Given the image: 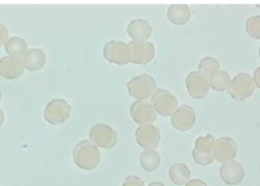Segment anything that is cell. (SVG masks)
Returning a JSON list of instances; mask_svg holds the SVG:
<instances>
[{
  "label": "cell",
  "instance_id": "cell-1",
  "mask_svg": "<svg viewBox=\"0 0 260 186\" xmlns=\"http://www.w3.org/2000/svg\"><path fill=\"white\" fill-rule=\"evenodd\" d=\"M73 161L77 167L84 171H92L100 165L101 153L100 148L91 140L86 139L79 142L73 149Z\"/></svg>",
  "mask_w": 260,
  "mask_h": 186
},
{
  "label": "cell",
  "instance_id": "cell-2",
  "mask_svg": "<svg viewBox=\"0 0 260 186\" xmlns=\"http://www.w3.org/2000/svg\"><path fill=\"white\" fill-rule=\"evenodd\" d=\"M130 97L136 101H149L157 90V83L153 77L148 74H141L133 77L126 83Z\"/></svg>",
  "mask_w": 260,
  "mask_h": 186
},
{
  "label": "cell",
  "instance_id": "cell-3",
  "mask_svg": "<svg viewBox=\"0 0 260 186\" xmlns=\"http://www.w3.org/2000/svg\"><path fill=\"white\" fill-rule=\"evenodd\" d=\"M255 83L252 75L247 73H240L234 79H231L229 87V95L235 101H245L250 99L255 92Z\"/></svg>",
  "mask_w": 260,
  "mask_h": 186
},
{
  "label": "cell",
  "instance_id": "cell-4",
  "mask_svg": "<svg viewBox=\"0 0 260 186\" xmlns=\"http://www.w3.org/2000/svg\"><path fill=\"white\" fill-rule=\"evenodd\" d=\"M71 112L72 106L64 99H54L45 107L44 119L50 125L57 127V125L64 124L69 119Z\"/></svg>",
  "mask_w": 260,
  "mask_h": 186
},
{
  "label": "cell",
  "instance_id": "cell-5",
  "mask_svg": "<svg viewBox=\"0 0 260 186\" xmlns=\"http://www.w3.org/2000/svg\"><path fill=\"white\" fill-rule=\"evenodd\" d=\"M129 61L137 65H146L153 60L156 55L154 45L149 41H130L127 44Z\"/></svg>",
  "mask_w": 260,
  "mask_h": 186
},
{
  "label": "cell",
  "instance_id": "cell-6",
  "mask_svg": "<svg viewBox=\"0 0 260 186\" xmlns=\"http://www.w3.org/2000/svg\"><path fill=\"white\" fill-rule=\"evenodd\" d=\"M89 140L104 149H111L117 143V134L110 125L99 122L89 130Z\"/></svg>",
  "mask_w": 260,
  "mask_h": 186
},
{
  "label": "cell",
  "instance_id": "cell-7",
  "mask_svg": "<svg viewBox=\"0 0 260 186\" xmlns=\"http://www.w3.org/2000/svg\"><path fill=\"white\" fill-rule=\"evenodd\" d=\"M154 110L161 116H171L179 107V101L171 92L166 89H157L151 99Z\"/></svg>",
  "mask_w": 260,
  "mask_h": 186
},
{
  "label": "cell",
  "instance_id": "cell-8",
  "mask_svg": "<svg viewBox=\"0 0 260 186\" xmlns=\"http://www.w3.org/2000/svg\"><path fill=\"white\" fill-rule=\"evenodd\" d=\"M186 89L189 96H191L195 100H202L207 97L209 92V82L206 75L202 74L201 72H190L187 74L186 79Z\"/></svg>",
  "mask_w": 260,
  "mask_h": 186
},
{
  "label": "cell",
  "instance_id": "cell-9",
  "mask_svg": "<svg viewBox=\"0 0 260 186\" xmlns=\"http://www.w3.org/2000/svg\"><path fill=\"white\" fill-rule=\"evenodd\" d=\"M104 56L115 65H126L129 61L127 44L120 40H111L104 46Z\"/></svg>",
  "mask_w": 260,
  "mask_h": 186
},
{
  "label": "cell",
  "instance_id": "cell-10",
  "mask_svg": "<svg viewBox=\"0 0 260 186\" xmlns=\"http://www.w3.org/2000/svg\"><path fill=\"white\" fill-rule=\"evenodd\" d=\"M136 140L143 150H154L159 144L161 134L154 125H141L136 132Z\"/></svg>",
  "mask_w": 260,
  "mask_h": 186
},
{
  "label": "cell",
  "instance_id": "cell-11",
  "mask_svg": "<svg viewBox=\"0 0 260 186\" xmlns=\"http://www.w3.org/2000/svg\"><path fill=\"white\" fill-rule=\"evenodd\" d=\"M197 121V114L191 106L181 105L171 115V124L179 132H187L192 129Z\"/></svg>",
  "mask_w": 260,
  "mask_h": 186
},
{
  "label": "cell",
  "instance_id": "cell-12",
  "mask_svg": "<svg viewBox=\"0 0 260 186\" xmlns=\"http://www.w3.org/2000/svg\"><path fill=\"white\" fill-rule=\"evenodd\" d=\"M130 116L138 125H149L156 120L157 112L151 101H134L130 106Z\"/></svg>",
  "mask_w": 260,
  "mask_h": 186
},
{
  "label": "cell",
  "instance_id": "cell-13",
  "mask_svg": "<svg viewBox=\"0 0 260 186\" xmlns=\"http://www.w3.org/2000/svg\"><path fill=\"white\" fill-rule=\"evenodd\" d=\"M214 160L221 163H226L229 161H234L237 154V144L232 138L221 137L216 139L213 149Z\"/></svg>",
  "mask_w": 260,
  "mask_h": 186
},
{
  "label": "cell",
  "instance_id": "cell-14",
  "mask_svg": "<svg viewBox=\"0 0 260 186\" xmlns=\"http://www.w3.org/2000/svg\"><path fill=\"white\" fill-rule=\"evenodd\" d=\"M24 69L26 68L21 59H16L12 56H4L0 59V77L4 79H18L23 75Z\"/></svg>",
  "mask_w": 260,
  "mask_h": 186
},
{
  "label": "cell",
  "instance_id": "cell-15",
  "mask_svg": "<svg viewBox=\"0 0 260 186\" xmlns=\"http://www.w3.org/2000/svg\"><path fill=\"white\" fill-rule=\"evenodd\" d=\"M219 177L227 185H239L245 177V170L236 161H229L219 168Z\"/></svg>",
  "mask_w": 260,
  "mask_h": 186
},
{
  "label": "cell",
  "instance_id": "cell-16",
  "mask_svg": "<svg viewBox=\"0 0 260 186\" xmlns=\"http://www.w3.org/2000/svg\"><path fill=\"white\" fill-rule=\"evenodd\" d=\"M126 32L133 39V41H148L149 37L152 36V27L144 19L137 18L127 24Z\"/></svg>",
  "mask_w": 260,
  "mask_h": 186
},
{
  "label": "cell",
  "instance_id": "cell-17",
  "mask_svg": "<svg viewBox=\"0 0 260 186\" xmlns=\"http://www.w3.org/2000/svg\"><path fill=\"white\" fill-rule=\"evenodd\" d=\"M191 17V11L186 4H172L167 9V18L172 24L184 26L189 22Z\"/></svg>",
  "mask_w": 260,
  "mask_h": 186
},
{
  "label": "cell",
  "instance_id": "cell-18",
  "mask_svg": "<svg viewBox=\"0 0 260 186\" xmlns=\"http://www.w3.org/2000/svg\"><path fill=\"white\" fill-rule=\"evenodd\" d=\"M22 61H23L24 68L28 69L29 72H37V70L44 68L45 63H46V55L41 49L34 47L26 52Z\"/></svg>",
  "mask_w": 260,
  "mask_h": 186
},
{
  "label": "cell",
  "instance_id": "cell-19",
  "mask_svg": "<svg viewBox=\"0 0 260 186\" xmlns=\"http://www.w3.org/2000/svg\"><path fill=\"white\" fill-rule=\"evenodd\" d=\"M169 177L175 185H186L191 180V172L185 163H174L170 167Z\"/></svg>",
  "mask_w": 260,
  "mask_h": 186
},
{
  "label": "cell",
  "instance_id": "cell-20",
  "mask_svg": "<svg viewBox=\"0 0 260 186\" xmlns=\"http://www.w3.org/2000/svg\"><path fill=\"white\" fill-rule=\"evenodd\" d=\"M4 47H6L8 56L16 57V59H21L28 51L27 42L23 39H21V37H9L8 42H7Z\"/></svg>",
  "mask_w": 260,
  "mask_h": 186
},
{
  "label": "cell",
  "instance_id": "cell-21",
  "mask_svg": "<svg viewBox=\"0 0 260 186\" xmlns=\"http://www.w3.org/2000/svg\"><path fill=\"white\" fill-rule=\"evenodd\" d=\"M139 162H141L142 168L147 172H154L157 168L161 165V156L154 150H144L139 157Z\"/></svg>",
  "mask_w": 260,
  "mask_h": 186
},
{
  "label": "cell",
  "instance_id": "cell-22",
  "mask_svg": "<svg viewBox=\"0 0 260 186\" xmlns=\"http://www.w3.org/2000/svg\"><path fill=\"white\" fill-rule=\"evenodd\" d=\"M209 87L212 89L217 90V92H223V90L229 89L230 83H231V77L226 70H221L216 72L208 78Z\"/></svg>",
  "mask_w": 260,
  "mask_h": 186
},
{
  "label": "cell",
  "instance_id": "cell-23",
  "mask_svg": "<svg viewBox=\"0 0 260 186\" xmlns=\"http://www.w3.org/2000/svg\"><path fill=\"white\" fill-rule=\"evenodd\" d=\"M198 68H199L198 72H201L202 74L206 75L207 78H209L212 74H214L216 72H218L219 63H218V60L214 59V57L206 56V57H203L201 61H199Z\"/></svg>",
  "mask_w": 260,
  "mask_h": 186
},
{
  "label": "cell",
  "instance_id": "cell-24",
  "mask_svg": "<svg viewBox=\"0 0 260 186\" xmlns=\"http://www.w3.org/2000/svg\"><path fill=\"white\" fill-rule=\"evenodd\" d=\"M214 144H216V138L212 134H207L204 137H199L195 140L194 149L201 153H213Z\"/></svg>",
  "mask_w": 260,
  "mask_h": 186
},
{
  "label": "cell",
  "instance_id": "cell-25",
  "mask_svg": "<svg viewBox=\"0 0 260 186\" xmlns=\"http://www.w3.org/2000/svg\"><path fill=\"white\" fill-rule=\"evenodd\" d=\"M246 32L250 37L255 40H260V16L250 17L246 21Z\"/></svg>",
  "mask_w": 260,
  "mask_h": 186
},
{
  "label": "cell",
  "instance_id": "cell-26",
  "mask_svg": "<svg viewBox=\"0 0 260 186\" xmlns=\"http://www.w3.org/2000/svg\"><path fill=\"white\" fill-rule=\"evenodd\" d=\"M191 154H192V158H194L195 162L201 166H208V165H211V163H213V161H214L213 153H201V152H198L197 149H192Z\"/></svg>",
  "mask_w": 260,
  "mask_h": 186
},
{
  "label": "cell",
  "instance_id": "cell-27",
  "mask_svg": "<svg viewBox=\"0 0 260 186\" xmlns=\"http://www.w3.org/2000/svg\"><path fill=\"white\" fill-rule=\"evenodd\" d=\"M122 186H146L144 185V181L142 180L138 176L130 175L127 177H125L124 182H122Z\"/></svg>",
  "mask_w": 260,
  "mask_h": 186
},
{
  "label": "cell",
  "instance_id": "cell-28",
  "mask_svg": "<svg viewBox=\"0 0 260 186\" xmlns=\"http://www.w3.org/2000/svg\"><path fill=\"white\" fill-rule=\"evenodd\" d=\"M9 40V31L3 23H0V47L6 46Z\"/></svg>",
  "mask_w": 260,
  "mask_h": 186
},
{
  "label": "cell",
  "instance_id": "cell-29",
  "mask_svg": "<svg viewBox=\"0 0 260 186\" xmlns=\"http://www.w3.org/2000/svg\"><path fill=\"white\" fill-rule=\"evenodd\" d=\"M185 186H208L203 180H199V178H191L189 182Z\"/></svg>",
  "mask_w": 260,
  "mask_h": 186
},
{
  "label": "cell",
  "instance_id": "cell-30",
  "mask_svg": "<svg viewBox=\"0 0 260 186\" xmlns=\"http://www.w3.org/2000/svg\"><path fill=\"white\" fill-rule=\"evenodd\" d=\"M252 79H254L255 87L260 88V67L256 68V70L254 72V74H252Z\"/></svg>",
  "mask_w": 260,
  "mask_h": 186
},
{
  "label": "cell",
  "instance_id": "cell-31",
  "mask_svg": "<svg viewBox=\"0 0 260 186\" xmlns=\"http://www.w3.org/2000/svg\"><path fill=\"white\" fill-rule=\"evenodd\" d=\"M4 120H6V115H4V111L2 109H0V127L3 125Z\"/></svg>",
  "mask_w": 260,
  "mask_h": 186
},
{
  "label": "cell",
  "instance_id": "cell-32",
  "mask_svg": "<svg viewBox=\"0 0 260 186\" xmlns=\"http://www.w3.org/2000/svg\"><path fill=\"white\" fill-rule=\"evenodd\" d=\"M148 186H165V183L159 182V181H154V182H151Z\"/></svg>",
  "mask_w": 260,
  "mask_h": 186
},
{
  "label": "cell",
  "instance_id": "cell-33",
  "mask_svg": "<svg viewBox=\"0 0 260 186\" xmlns=\"http://www.w3.org/2000/svg\"><path fill=\"white\" fill-rule=\"evenodd\" d=\"M0 101H2V92H0Z\"/></svg>",
  "mask_w": 260,
  "mask_h": 186
},
{
  "label": "cell",
  "instance_id": "cell-34",
  "mask_svg": "<svg viewBox=\"0 0 260 186\" xmlns=\"http://www.w3.org/2000/svg\"><path fill=\"white\" fill-rule=\"evenodd\" d=\"M259 56H260V49H259Z\"/></svg>",
  "mask_w": 260,
  "mask_h": 186
}]
</instances>
